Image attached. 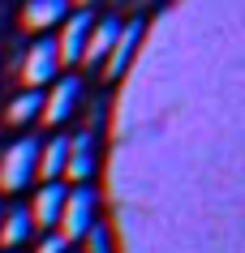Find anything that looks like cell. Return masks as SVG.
I'll return each mask as SVG.
<instances>
[{
  "label": "cell",
  "instance_id": "277c9868",
  "mask_svg": "<svg viewBox=\"0 0 245 253\" xmlns=\"http://www.w3.org/2000/svg\"><path fill=\"white\" fill-rule=\"evenodd\" d=\"M91 26H95V13H91V9H78V13L65 17L60 39H56V56H60V65H82V52H86V39H91Z\"/></svg>",
  "mask_w": 245,
  "mask_h": 253
},
{
  "label": "cell",
  "instance_id": "6da1fadb",
  "mask_svg": "<svg viewBox=\"0 0 245 253\" xmlns=\"http://www.w3.org/2000/svg\"><path fill=\"white\" fill-rule=\"evenodd\" d=\"M95 189L91 185H73L65 193V206H60V219H56V236L65 240V245H73V240H82L91 227H95Z\"/></svg>",
  "mask_w": 245,
  "mask_h": 253
},
{
  "label": "cell",
  "instance_id": "9a60e30c",
  "mask_svg": "<svg viewBox=\"0 0 245 253\" xmlns=\"http://www.w3.org/2000/svg\"><path fill=\"white\" fill-rule=\"evenodd\" d=\"M35 253H69V245L52 232V236H43V240H39V249H35Z\"/></svg>",
  "mask_w": 245,
  "mask_h": 253
},
{
  "label": "cell",
  "instance_id": "30bf717a",
  "mask_svg": "<svg viewBox=\"0 0 245 253\" xmlns=\"http://www.w3.org/2000/svg\"><path fill=\"white\" fill-rule=\"evenodd\" d=\"M65 17H69V4H65V0H30L26 9H22V26L43 35L48 26L65 22Z\"/></svg>",
  "mask_w": 245,
  "mask_h": 253
},
{
  "label": "cell",
  "instance_id": "5b68a950",
  "mask_svg": "<svg viewBox=\"0 0 245 253\" xmlns=\"http://www.w3.org/2000/svg\"><path fill=\"white\" fill-rule=\"evenodd\" d=\"M78 99H82V82L69 73V78H60L52 86V94H43V112H39V116L48 120V125H65V120L73 116Z\"/></svg>",
  "mask_w": 245,
  "mask_h": 253
},
{
  "label": "cell",
  "instance_id": "4fadbf2b",
  "mask_svg": "<svg viewBox=\"0 0 245 253\" xmlns=\"http://www.w3.org/2000/svg\"><path fill=\"white\" fill-rule=\"evenodd\" d=\"M39 112H43V90H22L13 103L4 107V120H9V125H26V120H35Z\"/></svg>",
  "mask_w": 245,
  "mask_h": 253
},
{
  "label": "cell",
  "instance_id": "8fae6325",
  "mask_svg": "<svg viewBox=\"0 0 245 253\" xmlns=\"http://www.w3.org/2000/svg\"><path fill=\"white\" fill-rule=\"evenodd\" d=\"M65 163H69V137H52V142L39 146V168H35V172H39L43 185H48V180H60V176H65Z\"/></svg>",
  "mask_w": 245,
  "mask_h": 253
},
{
  "label": "cell",
  "instance_id": "52a82bcc",
  "mask_svg": "<svg viewBox=\"0 0 245 253\" xmlns=\"http://www.w3.org/2000/svg\"><path fill=\"white\" fill-rule=\"evenodd\" d=\"M116 35H121V22H116V17H95L91 39H86V52H82V65L99 69L103 60H108V52H112V43H116Z\"/></svg>",
  "mask_w": 245,
  "mask_h": 253
},
{
  "label": "cell",
  "instance_id": "5bb4252c",
  "mask_svg": "<svg viewBox=\"0 0 245 253\" xmlns=\"http://www.w3.org/2000/svg\"><path fill=\"white\" fill-rule=\"evenodd\" d=\"M82 240H86V253H112V232L103 223H95Z\"/></svg>",
  "mask_w": 245,
  "mask_h": 253
},
{
  "label": "cell",
  "instance_id": "ba28073f",
  "mask_svg": "<svg viewBox=\"0 0 245 253\" xmlns=\"http://www.w3.org/2000/svg\"><path fill=\"white\" fill-rule=\"evenodd\" d=\"M138 39H142V17H129V22H121V35H116V43H112L108 60H103V69H108L112 78H116V73L129 65V56H134Z\"/></svg>",
  "mask_w": 245,
  "mask_h": 253
},
{
  "label": "cell",
  "instance_id": "2e32d148",
  "mask_svg": "<svg viewBox=\"0 0 245 253\" xmlns=\"http://www.w3.org/2000/svg\"><path fill=\"white\" fill-rule=\"evenodd\" d=\"M0 219H4V206H0Z\"/></svg>",
  "mask_w": 245,
  "mask_h": 253
},
{
  "label": "cell",
  "instance_id": "9c48e42d",
  "mask_svg": "<svg viewBox=\"0 0 245 253\" xmlns=\"http://www.w3.org/2000/svg\"><path fill=\"white\" fill-rule=\"evenodd\" d=\"M30 232H35L30 211H26V206H9V211H4V219H0V245H4L9 253H17V249L30 240Z\"/></svg>",
  "mask_w": 245,
  "mask_h": 253
},
{
  "label": "cell",
  "instance_id": "8992f818",
  "mask_svg": "<svg viewBox=\"0 0 245 253\" xmlns=\"http://www.w3.org/2000/svg\"><path fill=\"white\" fill-rule=\"evenodd\" d=\"M65 193L69 185H60V180H48V185L35 189V202H30V223L35 227H52L56 232V219H60V206H65Z\"/></svg>",
  "mask_w": 245,
  "mask_h": 253
},
{
  "label": "cell",
  "instance_id": "3957f363",
  "mask_svg": "<svg viewBox=\"0 0 245 253\" xmlns=\"http://www.w3.org/2000/svg\"><path fill=\"white\" fill-rule=\"evenodd\" d=\"M60 73V56H56V39H35L22 56V82H26V90H43L48 82Z\"/></svg>",
  "mask_w": 245,
  "mask_h": 253
},
{
  "label": "cell",
  "instance_id": "7c38bea8",
  "mask_svg": "<svg viewBox=\"0 0 245 253\" xmlns=\"http://www.w3.org/2000/svg\"><path fill=\"white\" fill-rule=\"evenodd\" d=\"M91 168H95V159H91V137H86V133L69 137V163H65V176L73 180V185H86V180H91Z\"/></svg>",
  "mask_w": 245,
  "mask_h": 253
},
{
  "label": "cell",
  "instance_id": "7a4b0ae2",
  "mask_svg": "<svg viewBox=\"0 0 245 253\" xmlns=\"http://www.w3.org/2000/svg\"><path fill=\"white\" fill-rule=\"evenodd\" d=\"M39 168V142L35 137H22L0 155V193H17V189L30 185V176Z\"/></svg>",
  "mask_w": 245,
  "mask_h": 253
},
{
  "label": "cell",
  "instance_id": "e0dca14e",
  "mask_svg": "<svg viewBox=\"0 0 245 253\" xmlns=\"http://www.w3.org/2000/svg\"><path fill=\"white\" fill-rule=\"evenodd\" d=\"M0 253H9V249H0Z\"/></svg>",
  "mask_w": 245,
  "mask_h": 253
}]
</instances>
